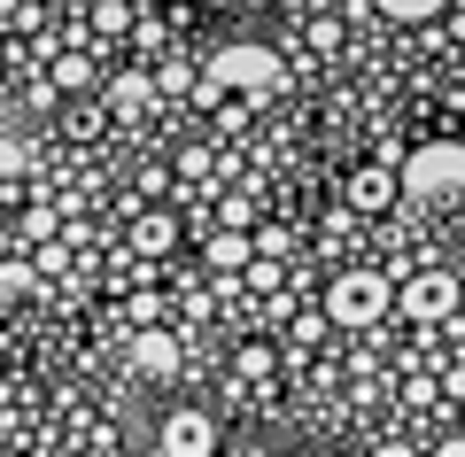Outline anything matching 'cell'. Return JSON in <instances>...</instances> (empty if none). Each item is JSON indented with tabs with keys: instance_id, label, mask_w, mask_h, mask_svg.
<instances>
[{
	"instance_id": "obj_1",
	"label": "cell",
	"mask_w": 465,
	"mask_h": 457,
	"mask_svg": "<svg viewBox=\"0 0 465 457\" xmlns=\"http://www.w3.org/2000/svg\"><path fill=\"white\" fill-rule=\"evenodd\" d=\"M280 85H287V63H280V47H264V39H225V47L210 55V94L272 101Z\"/></svg>"
},
{
	"instance_id": "obj_2",
	"label": "cell",
	"mask_w": 465,
	"mask_h": 457,
	"mask_svg": "<svg viewBox=\"0 0 465 457\" xmlns=\"http://www.w3.org/2000/svg\"><path fill=\"white\" fill-rule=\"evenodd\" d=\"M396 194H411V202H458V194H465V140H427V147H411L403 171H396Z\"/></svg>"
},
{
	"instance_id": "obj_3",
	"label": "cell",
	"mask_w": 465,
	"mask_h": 457,
	"mask_svg": "<svg viewBox=\"0 0 465 457\" xmlns=\"http://www.w3.org/2000/svg\"><path fill=\"white\" fill-rule=\"evenodd\" d=\"M381 318H396V287L381 272H341L326 287V326H349V333H372Z\"/></svg>"
},
{
	"instance_id": "obj_4",
	"label": "cell",
	"mask_w": 465,
	"mask_h": 457,
	"mask_svg": "<svg viewBox=\"0 0 465 457\" xmlns=\"http://www.w3.org/2000/svg\"><path fill=\"white\" fill-rule=\"evenodd\" d=\"M155 450L163 457H217V419L210 411H171L163 434H155Z\"/></svg>"
},
{
	"instance_id": "obj_5",
	"label": "cell",
	"mask_w": 465,
	"mask_h": 457,
	"mask_svg": "<svg viewBox=\"0 0 465 457\" xmlns=\"http://www.w3.org/2000/svg\"><path fill=\"white\" fill-rule=\"evenodd\" d=\"M396 311H403V318H427V326H442V318L458 311V279H450V272H419L411 287L396 294Z\"/></svg>"
},
{
	"instance_id": "obj_6",
	"label": "cell",
	"mask_w": 465,
	"mask_h": 457,
	"mask_svg": "<svg viewBox=\"0 0 465 457\" xmlns=\"http://www.w3.org/2000/svg\"><path fill=\"white\" fill-rule=\"evenodd\" d=\"M133 373H140V380H171V373H179V342H171L163 326H148V333L133 342Z\"/></svg>"
},
{
	"instance_id": "obj_7",
	"label": "cell",
	"mask_w": 465,
	"mask_h": 457,
	"mask_svg": "<svg viewBox=\"0 0 465 457\" xmlns=\"http://www.w3.org/2000/svg\"><path fill=\"white\" fill-rule=\"evenodd\" d=\"M349 202H357V210H388V202H396V179H388V171H357V179H349Z\"/></svg>"
},
{
	"instance_id": "obj_8",
	"label": "cell",
	"mask_w": 465,
	"mask_h": 457,
	"mask_svg": "<svg viewBox=\"0 0 465 457\" xmlns=\"http://www.w3.org/2000/svg\"><path fill=\"white\" fill-rule=\"evenodd\" d=\"M109 101H116V109H148V101H155V78H148V70H124V78L109 85Z\"/></svg>"
},
{
	"instance_id": "obj_9",
	"label": "cell",
	"mask_w": 465,
	"mask_h": 457,
	"mask_svg": "<svg viewBox=\"0 0 465 457\" xmlns=\"http://www.w3.org/2000/svg\"><path fill=\"white\" fill-rule=\"evenodd\" d=\"M381 16H396V24H427V16H442L450 0H372Z\"/></svg>"
},
{
	"instance_id": "obj_10",
	"label": "cell",
	"mask_w": 465,
	"mask_h": 457,
	"mask_svg": "<svg viewBox=\"0 0 465 457\" xmlns=\"http://www.w3.org/2000/svg\"><path fill=\"white\" fill-rule=\"evenodd\" d=\"M210 263H217V272H249V241H241V233H217V241H210Z\"/></svg>"
},
{
	"instance_id": "obj_11",
	"label": "cell",
	"mask_w": 465,
	"mask_h": 457,
	"mask_svg": "<svg viewBox=\"0 0 465 457\" xmlns=\"http://www.w3.org/2000/svg\"><path fill=\"white\" fill-rule=\"evenodd\" d=\"M133 241H140V256H163V248L179 241V225H171V217H140V233H133Z\"/></svg>"
},
{
	"instance_id": "obj_12",
	"label": "cell",
	"mask_w": 465,
	"mask_h": 457,
	"mask_svg": "<svg viewBox=\"0 0 465 457\" xmlns=\"http://www.w3.org/2000/svg\"><path fill=\"white\" fill-rule=\"evenodd\" d=\"M24 164H32V147H24V140H16L8 124H0V179H16Z\"/></svg>"
},
{
	"instance_id": "obj_13",
	"label": "cell",
	"mask_w": 465,
	"mask_h": 457,
	"mask_svg": "<svg viewBox=\"0 0 465 457\" xmlns=\"http://www.w3.org/2000/svg\"><path fill=\"white\" fill-rule=\"evenodd\" d=\"M0 294H32V263H24V256L0 263Z\"/></svg>"
},
{
	"instance_id": "obj_14",
	"label": "cell",
	"mask_w": 465,
	"mask_h": 457,
	"mask_svg": "<svg viewBox=\"0 0 465 457\" xmlns=\"http://www.w3.org/2000/svg\"><path fill=\"white\" fill-rule=\"evenodd\" d=\"M232 373H241V380H264V373H272V349H264V342L241 349V364H232Z\"/></svg>"
},
{
	"instance_id": "obj_15",
	"label": "cell",
	"mask_w": 465,
	"mask_h": 457,
	"mask_svg": "<svg viewBox=\"0 0 465 457\" xmlns=\"http://www.w3.org/2000/svg\"><path fill=\"white\" fill-rule=\"evenodd\" d=\"M249 287H264V294L280 287V256H249Z\"/></svg>"
},
{
	"instance_id": "obj_16",
	"label": "cell",
	"mask_w": 465,
	"mask_h": 457,
	"mask_svg": "<svg viewBox=\"0 0 465 457\" xmlns=\"http://www.w3.org/2000/svg\"><path fill=\"white\" fill-rule=\"evenodd\" d=\"M372 457H411V442H372Z\"/></svg>"
},
{
	"instance_id": "obj_17",
	"label": "cell",
	"mask_w": 465,
	"mask_h": 457,
	"mask_svg": "<svg viewBox=\"0 0 465 457\" xmlns=\"http://www.w3.org/2000/svg\"><path fill=\"white\" fill-rule=\"evenodd\" d=\"M0 16H16V0H0Z\"/></svg>"
},
{
	"instance_id": "obj_18",
	"label": "cell",
	"mask_w": 465,
	"mask_h": 457,
	"mask_svg": "<svg viewBox=\"0 0 465 457\" xmlns=\"http://www.w3.org/2000/svg\"><path fill=\"white\" fill-rule=\"evenodd\" d=\"M249 8H264V0H249Z\"/></svg>"
}]
</instances>
